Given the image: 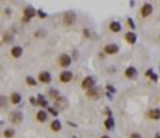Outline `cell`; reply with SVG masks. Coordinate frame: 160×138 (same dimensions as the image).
<instances>
[{
  "label": "cell",
  "instance_id": "277c9868",
  "mask_svg": "<svg viewBox=\"0 0 160 138\" xmlns=\"http://www.w3.org/2000/svg\"><path fill=\"white\" fill-rule=\"evenodd\" d=\"M72 72L71 71H62V72L59 74V80L62 82V84H69V82L72 80Z\"/></svg>",
  "mask_w": 160,
  "mask_h": 138
},
{
  "label": "cell",
  "instance_id": "8fae6325",
  "mask_svg": "<svg viewBox=\"0 0 160 138\" xmlns=\"http://www.w3.org/2000/svg\"><path fill=\"white\" fill-rule=\"evenodd\" d=\"M10 120H11V122H14V124H18V122H21V120H22V114L19 112V111L11 112V114H10Z\"/></svg>",
  "mask_w": 160,
  "mask_h": 138
},
{
  "label": "cell",
  "instance_id": "d4e9b609",
  "mask_svg": "<svg viewBox=\"0 0 160 138\" xmlns=\"http://www.w3.org/2000/svg\"><path fill=\"white\" fill-rule=\"evenodd\" d=\"M35 35H37V37H43V35H46V32H45L43 29H38V32Z\"/></svg>",
  "mask_w": 160,
  "mask_h": 138
},
{
  "label": "cell",
  "instance_id": "9a60e30c",
  "mask_svg": "<svg viewBox=\"0 0 160 138\" xmlns=\"http://www.w3.org/2000/svg\"><path fill=\"white\" fill-rule=\"evenodd\" d=\"M21 55H22L21 47H13V48H11V56H13V58H19Z\"/></svg>",
  "mask_w": 160,
  "mask_h": 138
},
{
  "label": "cell",
  "instance_id": "5b68a950",
  "mask_svg": "<svg viewBox=\"0 0 160 138\" xmlns=\"http://www.w3.org/2000/svg\"><path fill=\"white\" fill-rule=\"evenodd\" d=\"M152 11H154V8H152V5H151V3H144V5H143V8H141V16H143V18L151 16V15H152Z\"/></svg>",
  "mask_w": 160,
  "mask_h": 138
},
{
  "label": "cell",
  "instance_id": "d6986e66",
  "mask_svg": "<svg viewBox=\"0 0 160 138\" xmlns=\"http://www.w3.org/2000/svg\"><path fill=\"white\" fill-rule=\"evenodd\" d=\"M51 130H54V132H59V130H61V122L59 120H53Z\"/></svg>",
  "mask_w": 160,
  "mask_h": 138
},
{
  "label": "cell",
  "instance_id": "9c48e42d",
  "mask_svg": "<svg viewBox=\"0 0 160 138\" xmlns=\"http://www.w3.org/2000/svg\"><path fill=\"white\" fill-rule=\"evenodd\" d=\"M109 31H112L114 34L120 32V31H122V24H120L119 21H112L111 24H109Z\"/></svg>",
  "mask_w": 160,
  "mask_h": 138
},
{
  "label": "cell",
  "instance_id": "f1b7e54d",
  "mask_svg": "<svg viewBox=\"0 0 160 138\" xmlns=\"http://www.w3.org/2000/svg\"><path fill=\"white\" fill-rule=\"evenodd\" d=\"M101 138H109V137H107V135H103V137H101Z\"/></svg>",
  "mask_w": 160,
  "mask_h": 138
},
{
  "label": "cell",
  "instance_id": "3957f363",
  "mask_svg": "<svg viewBox=\"0 0 160 138\" xmlns=\"http://www.w3.org/2000/svg\"><path fill=\"white\" fill-rule=\"evenodd\" d=\"M35 13H37V11L34 10L32 7H26V8H24V18H22V21H24V23L30 21V19L35 16Z\"/></svg>",
  "mask_w": 160,
  "mask_h": 138
},
{
  "label": "cell",
  "instance_id": "52a82bcc",
  "mask_svg": "<svg viewBox=\"0 0 160 138\" xmlns=\"http://www.w3.org/2000/svg\"><path fill=\"white\" fill-rule=\"evenodd\" d=\"M104 53L106 55H115V53H119V47H117L115 43H107V45L104 47Z\"/></svg>",
  "mask_w": 160,
  "mask_h": 138
},
{
  "label": "cell",
  "instance_id": "7c38bea8",
  "mask_svg": "<svg viewBox=\"0 0 160 138\" xmlns=\"http://www.w3.org/2000/svg\"><path fill=\"white\" fill-rule=\"evenodd\" d=\"M125 40L130 43V45H133V43H136V34L133 32V31L127 32V34H125Z\"/></svg>",
  "mask_w": 160,
  "mask_h": 138
},
{
  "label": "cell",
  "instance_id": "83f0119b",
  "mask_svg": "<svg viewBox=\"0 0 160 138\" xmlns=\"http://www.w3.org/2000/svg\"><path fill=\"white\" fill-rule=\"evenodd\" d=\"M131 138H141V137H139L138 133H133V135H131Z\"/></svg>",
  "mask_w": 160,
  "mask_h": 138
},
{
  "label": "cell",
  "instance_id": "30bf717a",
  "mask_svg": "<svg viewBox=\"0 0 160 138\" xmlns=\"http://www.w3.org/2000/svg\"><path fill=\"white\" fill-rule=\"evenodd\" d=\"M125 76H127V79H135L136 76H138V71H136L133 66H130V68L125 69Z\"/></svg>",
  "mask_w": 160,
  "mask_h": 138
},
{
  "label": "cell",
  "instance_id": "ffe728a7",
  "mask_svg": "<svg viewBox=\"0 0 160 138\" xmlns=\"http://www.w3.org/2000/svg\"><path fill=\"white\" fill-rule=\"evenodd\" d=\"M26 84H27V85H32V87H34V85H37V80H35L34 77H30V76H29V77H26Z\"/></svg>",
  "mask_w": 160,
  "mask_h": 138
},
{
  "label": "cell",
  "instance_id": "44dd1931",
  "mask_svg": "<svg viewBox=\"0 0 160 138\" xmlns=\"http://www.w3.org/2000/svg\"><path fill=\"white\" fill-rule=\"evenodd\" d=\"M13 135H14V130H11V129L3 132V137H5V138H13Z\"/></svg>",
  "mask_w": 160,
  "mask_h": 138
},
{
  "label": "cell",
  "instance_id": "4316f807",
  "mask_svg": "<svg viewBox=\"0 0 160 138\" xmlns=\"http://www.w3.org/2000/svg\"><path fill=\"white\" fill-rule=\"evenodd\" d=\"M50 112H51V114H53V116H58V111H56V109H53V108H51V109H50Z\"/></svg>",
  "mask_w": 160,
  "mask_h": 138
},
{
  "label": "cell",
  "instance_id": "e0dca14e",
  "mask_svg": "<svg viewBox=\"0 0 160 138\" xmlns=\"http://www.w3.org/2000/svg\"><path fill=\"white\" fill-rule=\"evenodd\" d=\"M46 119H48V114H46V111H38L37 112V120L38 122H45Z\"/></svg>",
  "mask_w": 160,
  "mask_h": 138
},
{
  "label": "cell",
  "instance_id": "484cf974",
  "mask_svg": "<svg viewBox=\"0 0 160 138\" xmlns=\"http://www.w3.org/2000/svg\"><path fill=\"white\" fill-rule=\"evenodd\" d=\"M38 103H40L42 106H46V101L43 100V96H42V95H40V96H38Z\"/></svg>",
  "mask_w": 160,
  "mask_h": 138
},
{
  "label": "cell",
  "instance_id": "603a6c76",
  "mask_svg": "<svg viewBox=\"0 0 160 138\" xmlns=\"http://www.w3.org/2000/svg\"><path fill=\"white\" fill-rule=\"evenodd\" d=\"M104 125H106L107 129H112V125H114V122H112V119H107L106 122H104Z\"/></svg>",
  "mask_w": 160,
  "mask_h": 138
},
{
  "label": "cell",
  "instance_id": "6da1fadb",
  "mask_svg": "<svg viewBox=\"0 0 160 138\" xmlns=\"http://www.w3.org/2000/svg\"><path fill=\"white\" fill-rule=\"evenodd\" d=\"M71 63H72V60H71V56H69V55L62 53V55L58 56V64H59L61 68H69V66H71Z\"/></svg>",
  "mask_w": 160,
  "mask_h": 138
},
{
  "label": "cell",
  "instance_id": "8992f818",
  "mask_svg": "<svg viewBox=\"0 0 160 138\" xmlns=\"http://www.w3.org/2000/svg\"><path fill=\"white\" fill-rule=\"evenodd\" d=\"M91 87H95V79L93 77H85L82 80V88L83 90H90Z\"/></svg>",
  "mask_w": 160,
  "mask_h": 138
},
{
  "label": "cell",
  "instance_id": "2e32d148",
  "mask_svg": "<svg viewBox=\"0 0 160 138\" xmlns=\"http://www.w3.org/2000/svg\"><path fill=\"white\" fill-rule=\"evenodd\" d=\"M10 100H11V103H13V104H19V103H21V95L14 92V93H11Z\"/></svg>",
  "mask_w": 160,
  "mask_h": 138
},
{
  "label": "cell",
  "instance_id": "5bb4252c",
  "mask_svg": "<svg viewBox=\"0 0 160 138\" xmlns=\"http://www.w3.org/2000/svg\"><path fill=\"white\" fill-rule=\"evenodd\" d=\"M147 117L152 119V120L160 119V109H152V111H149V112H147Z\"/></svg>",
  "mask_w": 160,
  "mask_h": 138
},
{
  "label": "cell",
  "instance_id": "7402d4cb",
  "mask_svg": "<svg viewBox=\"0 0 160 138\" xmlns=\"http://www.w3.org/2000/svg\"><path fill=\"white\" fill-rule=\"evenodd\" d=\"M50 96L58 100V98H59V92H58V90H50Z\"/></svg>",
  "mask_w": 160,
  "mask_h": 138
},
{
  "label": "cell",
  "instance_id": "4fadbf2b",
  "mask_svg": "<svg viewBox=\"0 0 160 138\" xmlns=\"http://www.w3.org/2000/svg\"><path fill=\"white\" fill-rule=\"evenodd\" d=\"M38 80H40V82H43V84H48V82L51 80V76H50L48 72H45V71H43V72H40V74H38Z\"/></svg>",
  "mask_w": 160,
  "mask_h": 138
},
{
  "label": "cell",
  "instance_id": "ac0fdd59",
  "mask_svg": "<svg viewBox=\"0 0 160 138\" xmlns=\"http://www.w3.org/2000/svg\"><path fill=\"white\" fill-rule=\"evenodd\" d=\"M56 106H59L61 109H64L66 106H67V101H66V100H64V98H62V96H59V98H58V100H56Z\"/></svg>",
  "mask_w": 160,
  "mask_h": 138
},
{
  "label": "cell",
  "instance_id": "cb8c5ba5",
  "mask_svg": "<svg viewBox=\"0 0 160 138\" xmlns=\"http://www.w3.org/2000/svg\"><path fill=\"white\" fill-rule=\"evenodd\" d=\"M37 15H38V16H40L42 19H45V18H46V13H45V11H42V10H38V11H37Z\"/></svg>",
  "mask_w": 160,
  "mask_h": 138
},
{
  "label": "cell",
  "instance_id": "7a4b0ae2",
  "mask_svg": "<svg viewBox=\"0 0 160 138\" xmlns=\"http://www.w3.org/2000/svg\"><path fill=\"white\" fill-rule=\"evenodd\" d=\"M62 23H64L66 26H72L74 23H75V13H74V11H66L64 16H62Z\"/></svg>",
  "mask_w": 160,
  "mask_h": 138
},
{
  "label": "cell",
  "instance_id": "ba28073f",
  "mask_svg": "<svg viewBox=\"0 0 160 138\" xmlns=\"http://www.w3.org/2000/svg\"><path fill=\"white\" fill-rule=\"evenodd\" d=\"M87 96L88 98H99L101 96V90L99 88H95V87H91L90 90H87Z\"/></svg>",
  "mask_w": 160,
  "mask_h": 138
}]
</instances>
